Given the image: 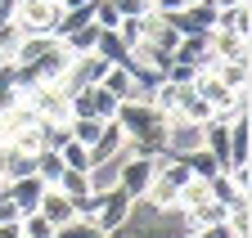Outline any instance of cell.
Instances as JSON below:
<instances>
[{
    "label": "cell",
    "mask_w": 252,
    "mask_h": 238,
    "mask_svg": "<svg viewBox=\"0 0 252 238\" xmlns=\"http://www.w3.org/2000/svg\"><path fill=\"white\" fill-rule=\"evenodd\" d=\"M153 175H158V158H131V153L117 158V189L131 198V202L149 193Z\"/></svg>",
    "instance_id": "1"
},
{
    "label": "cell",
    "mask_w": 252,
    "mask_h": 238,
    "mask_svg": "<svg viewBox=\"0 0 252 238\" xmlns=\"http://www.w3.org/2000/svg\"><path fill=\"white\" fill-rule=\"evenodd\" d=\"M167 23L176 27V36H203V32H212V27H216V5H212V0L185 5V9H176Z\"/></svg>",
    "instance_id": "2"
},
{
    "label": "cell",
    "mask_w": 252,
    "mask_h": 238,
    "mask_svg": "<svg viewBox=\"0 0 252 238\" xmlns=\"http://www.w3.org/2000/svg\"><path fill=\"white\" fill-rule=\"evenodd\" d=\"M14 23L23 27V36H50L54 23H59V5H50V0H32V5H18Z\"/></svg>",
    "instance_id": "3"
},
{
    "label": "cell",
    "mask_w": 252,
    "mask_h": 238,
    "mask_svg": "<svg viewBox=\"0 0 252 238\" xmlns=\"http://www.w3.org/2000/svg\"><path fill=\"white\" fill-rule=\"evenodd\" d=\"M126 220H131V198L122 189H104L99 193V216H94V229L99 234H117Z\"/></svg>",
    "instance_id": "4"
},
{
    "label": "cell",
    "mask_w": 252,
    "mask_h": 238,
    "mask_svg": "<svg viewBox=\"0 0 252 238\" xmlns=\"http://www.w3.org/2000/svg\"><path fill=\"white\" fill-rule=\"evenodd\" d=\"M194 148H203V126L198 122H185V117H167V153L189 158Z\"/></svg>",
    "instance_id": "5"
},
{
    "label": "cell",
    "mask_w": 252,
    "mask_h": 238,
    "mask_svg": "<svg viewBox=\"0 0 252 238\" xmlns=\"http://www.w3.org/2000/svg\"><path fill=\"white\" fill-rule=\"evenodd\" d=\"M207 54H212V63H216V58H239V63H248V32L212 27V32H207Z\"/></svg>",
    "instance_id": "6"
},
{
    "label": "cell",
    "mask_w": 252,
    "mask_h": 238,
    "mask_svg": "<svg viewBox=\"0 0 252 238\" xmlns=\"http://www.w3.org/2000/svg\"><path fill=\"white\" fill-rule=\"evenodd\" d=\"M203 148L220 162V171L230 166V117H207L203 122Z\"/></svg>",
    "instance_id": "7"
},
{
    "label": "cell",
    "mask_w": 252,
    "mask_h": 238,
    "mask_svg": "<svg viewBox=\"0 0 252 238\" xmlns=\"http://www.w3.org/2000/svg\"><path fill=\"white\" fill-rule=\"evenodd\" d=\"M207 193L220 202V207H225V212H234V207H248V189L234 180V175L230 171H220V175H212V180H207Z\"/></svg>",
    "instance_id": "8"
},
{
    "label": "cell",
    "mask_w": 252,
    "mask_h": 238,
    "mask_svg": "<svg viewBox=\"0 0 252 238\" xmlns=\"http://www.w3.org/2000/svg\"><path fill=\"white\" fill-rule=\"evenodd\" d=\"M5 193H9V202L18 207V216H27V212H36L45 185L36 180V175H23V180H9V185H5Z\"/></svg>",
    "instance_id": "9"
},
{
    "label": "cell",
    "mask_w": 252,
    "mask_h": 238,
    "mask_svg": "<svg viewBox=\"0 0 252 238\" xmlns=\"http://www.w3.org/2000/svg\"><path fill=\"white\" fill-rule=\"evenodd\" d=\"M122 148H126V131L117 122H104L99 139L90 144V162H108V158H122Z\"/></svg>",
    "instance_id": "10"
},
{
    "label": "cell",
    "mask_w": 252,
    "mask_h": 238,
    "mask_svg": "<svg viewBox=\"0 0 252 238\" xmlns=\"http://www.w3.org/2000/svg\"><path fill=\"white\" fill-rule=\"evenodd\" d=\"M36 212L59 229V225H68V220H72V198H63L54 185H45V193H41V202H36Z\"/></svg>",
    "instance_id": "11"
},
{
    "label": "cell",
    "mask_w": 252,
    "mask_h": 238,
    "mask_svg": "<svg viewBox=\"0 0 252 238\" xmlns=\"http://www.w3.org/2000/svg\"><path fill=\"white\" fill-rule=\"evenodd\" d=\"M180 216H185V229H207V225H220V220H225V207L207 193L203 202H194V207L180 212Z\"/></svg>",
    "instance_id": "12"
},
{
    "label": "cell",
    "mask_w": 252,
    "mask_h": 238,
    "mask_svg": "<svg viewBox=\"0 0 252 238\" xmlns=\"http://www.w3.org/2000/svg\"><path fill=\"white\" fill-rule=\"evenodd\" d=\"M176 63H194V68H207L212 63V54H207V32L203 36H180L176 50H171Z\"/></svg>",
    "instance_id": "13"
},
{
    "label": "cell",
    "mask_w": 252,
    "mask_h": 238,
    "mask_svg": "<svg viewBox=\"0 0 252 238\" xmlns=\"http://www.w3.org/2000/svg\"><path fill=\"white\" fill-rule=\"evenodd\" d=\"M212 77L220 85H230V90H248V63H239V58H216V63H207Z\"/></svg>",
    "instance_id": "14"
},
{
    "label": "cell",
    "mask_w": 252,
    "mask_h": 238,
    "mask_svg": "<svg viewBox=\"0 0 252 238\" xmlns=\"http://www.w3.org/2000/svg\"><path fill=\"white\" fill-rule=\"evenodd\" d=\"M94 54L104 58V63H126L131 58V50H126V41L117 32H99V41H94Z\"/></svg>",
    "instance_id": "15"
},
{
    "label": "cell",
    "mask_w": 252,
    "mask_h": 238,
    "mask_svg": "<svg viewBox=\"0 0 252 238\" xmlns=\"http://www.w3.org/2000/svg\"><path fill=\"white\" fill-rule=\"evenodd\" d=\"M99 32H104V27L86 23V27H77V32L63 36V45H68V54H94V41H99Z\"/></svg>",
    "instance_id": "16"
},
{
    "label": "cell",
    "mask_w": 252,
    "mask_h": 238,
    "mask_svg": "<svg viewBox=\"0 0 252 238\" xmlns=\"http://www.w3.org/2000/svg\"><path fill=\"white\" fill-rule=\"evenodd\" d=\"M54 189L63 198H81V193H90V180H86V171H68V166H63V175L54 180Z\"/></svg>",
    "instance_id": "17"
},
{
    "label": "cell",
    "mask_w": 252,
    "mask_h": 238,
    "mask_svg": "<svg viewBox=\"0 0 252 238\" xmlns=\"http://www.w3.org/2000/svg\"><path fill=\"white\" fill-rule=\"evenodd\" d=\"M59 158H63V166H68V171H90V148L77 144V139L63 144V148H59Z\"/></svg>",
    "instance_id": "18"
},
{
    "label": "cell",
    "mask_w": 252,
    "mask_h": 238,
    "mask_svg": "<svg viewBox=\"0 0 252 238\" xmlns=\"http://www.w3.org/2000/svg\"><path fill=\"white\" fill-rule=\"evenodd\" d=\"M185 162H189V171H194L198 180H212V175H220V162L207 153V148H194V153H189Z\"/></svg>",
    "instance_id": "19"
},
{
    "label": "cell",
    "mask_w": 252,
    "mask_h": 238,
    "mask_svg": "<svg viewBox=\"0 0 252 238\" xmlns=\"http://www.w3.org/2000/svg\"><path fill=\"white\" fill-rule=\"evenodd\" d=\"M18 234H23V238H54V225H50L41 212H27V216L18 220Z\"/></svg>",
    "instance_id": "20"
},
{
    "label": "cell",
    "mask_w": 252,
    "mask_h": 238,
    "mask_svg": "<svg viewBox=\"0 0 252 238\" xmlns=\"http://www.w3.org/2000/svg\"><path fill=\"white\" fill-rule=\"evenodd\" d=\"M68 139H72L68 135V122H41V148H54V153H59Z\"/></svg>",
    "instance_id": "21"
},
{
    "label": "cell",
    "mask_w": 252,
    "mask_h": 238,
    "mask_svg": "<svg viewBox=\"0 0 252 238\" xmlns=\"http://www.w3.org/2000/svg\"><path fill=\"white\" fill-rule=\"evenodd\" d=\"M216 27H230V32H248V5L216 9Z\"/></svg>",
    "instance_id": "22"
},
{
    "label": "cell",
    "mask_w": 252,
    "mask_h": 238,
    "mask_svg": "<svg viewBox=\"0 0 252 238\" xmlns=\"http://www.w3.org/2000/svg\"><path fill=\"white\" fill-rule=\"evenodd\" d=\"M117 108H122V99H117V95H108L104 85H94V117H99V122H113Z\"/></svg>",
    "instance_id": "23"
},
{
    "label": "cell",
    "mask_w": 252,
    "mask_h": 238,
    "mask_svg": "<svg viewBox=\"0 0 252 238\" xmlns=\"http://www.w3.org/2000/svg\"><path fill=\"white\" fill-rule=\"evenodd\" d=\"M54 238H104L94 225H86V220H68V225H59L54 229Z\"/></svg>",
    "instance_id": "24"
},
{
    "label": "cell",
    "mask_w": 252,
    "mask_h": 238,
    "mask_svg": "<svg viewBox=\"0 0 252 238\" xmlns=\"http://www.w3.org/2000/svg\"><path fill=\"white\" fill-rule=\"evenodd\" d=\"M113 9H117V18H140V14H149V0H113Z\"/></svg>",
    "instance_id": "25"
},
{
    "label": "cell",
    "mask_w": 252,
    "mask_h": 238,
    "mask_svg": "<svg viewBox=\"0 0 252 238\" xmlns=\"http://www.w3.org/2000/svg\"><path fill=\"white\" fill-rule=\"evenodd\" d=\"M23 216H18V207L9 202V193H0V225H18Z\"/></svg>",
    "instance_id": "26"
},
{
    "label": "cell",
    "mask_w": 252,
    "mask_h": 238,
    "mask_svg": "<svg viewBox=\"0 0 252 238\" xmlns=\"http://www.w3.org/2000/svg\"><path fill=\"white\" fill-rule=\"evenodd\" d=\"M0 238H23V234H18V225H0Z\"/></svg>",
    "instance_id": "27"
},
{
    "label": "cell",
    "mask_w": 252,
    "mask_h": 238,
    "mask_svg": "<svg viewBox=\"0 0 252 238\" xmlns=\"http://www.w3.org/2000/svg\"><path fill=\"white\" fill-rule=\"evenodd\" d=\"M86 5H90V0H63L59 9H86Z\"/></svg>",
    "instance_id": "28"
},
{
    "label": "cell",
    "mask_w": 252,
    "mask_h": 238,
    "mask_svg": "<svg viewBox=\"0 0 252 238\" xmlns=\"http://www.w3.org/2000/svg\"><path fill=\"white\" fill-rule=\"evenodd\" d=\"M216 9H230V5H248V0H212Z\"/></svg>",
    "instance_id": "29"
},
{
    "label": "cell",
    "mask_w": 252,
    "mask_h": 238,
    "mask_svg": "<svg viewBox=\"0 0 252 238\" xmlns=\"http://www.w3.org/2000/svg\"><path fill=\"white\" fill-rule=\"evenodd\" d=\"M50 5H63V0H50Z\"/></svg>",
    "instance_id": "30"
},
{
    "label": "cell",
    "mask_w": 252,
    "mask_h": 238,
    "mask_svg": "<svg viewBox=\"0 0 252 238\" xmlns=\"http://www.w3.org/2000/svg\"><path fill=\"white\" fill-rule=\"evenodd\" d=\"M0 63H5V54H0Z\"/></svg>",
    "instance_id": "31"
},
{
    "label": "cell",
    "mask_w": 252,
    "mask_h": 238,
    "mask_svg": "<svg viewBox=\"0 0 252 238\" xmlns=\"http://www.w3.org/2000/svg\"><path fill=\"white\" fill-rule=\"evenodd\" d=\"M104 238H113V234H104Z\"/></svg>",
    "instance_id": "32"
}]
</instances>
